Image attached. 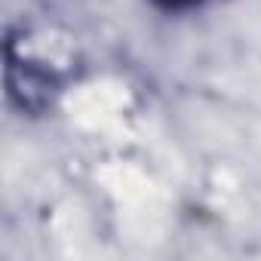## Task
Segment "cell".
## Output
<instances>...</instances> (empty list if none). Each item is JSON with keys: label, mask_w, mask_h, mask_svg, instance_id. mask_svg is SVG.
Wrapping results in <instances>:
<instances>
[{"label": "cell", "mask_w": 261, "mask_h": 261, "mask_svg": "<svg viewBox=\"0 0 261 261\" xmlns=\"http://www.w3.org/2000/svg\"><path fill=\"white\" fill-rule=\"evenodd\" d=\"M157 7H163V10H169V13H185V10H197V7H203L206 0H154Z\"/></svg>", "instance_id": "1"}]
</instances>
